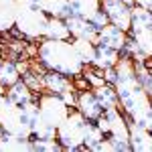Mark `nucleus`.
I'll return each instance as SVG.
<instances>
[{
	"label": "nucleus",
	"instance_id": "obj_10",
	"mask_svg": "<svg viewBox=\"0 0 152 152\" xmlns=\"http://www.w3.org/2000/svg\"><path fill=\"white\" fill-rule=\"evenodd\" d=\"M130 148L134 152H152V132L130 122Z\"/></svg>",
	"mask_w": 152,
	"mask_h": 152
},
{
	"label": "nucleus",
	"instance_id": "obj_23",
	"mask_svg": "<svg viewBox=\"0 0 152 152\" xmlns=\"http://www.w3.org/2000/svg\"><path fill=\"white\" fill-rule=\"evenodd\" d=\"M33 138L37 140H49V138H57V128L45 122L43 118L37 114L33 120Z\"/></svg>",
	"mask_w": 152,
	"mask_h": 152
},
{
	"label": "nucleus",
	"instance_id": "obj_9",
	"mask_svg": "<svg viewBox=\"0 0 152 152\" xmlns=\"http://www.w3.org/2000/svg\"><path fill=\"white\" fill-rule=\"evenodd\" d=\"M75 107L87 120H91V122H95L97 118L104 114V107H102V104H99V99H97L94 89H81L79 95H77V105Z\"/></svg>",
	"mask_w": 152,
	"mask_h": 152
},
{
	"label": "nucleus",
	"instance_id": "obj_26",
	"mask_svg": "<svg viewBox=\"0 0 152 152\" xmlns=\"http://www.w3.org/2000/svg\"><path fill=\"white\" fill-rule=\"evenodd\" d=\"M81 75L85 77L87 85H91V87H99V85L107 83L105 77H104V69H99V67H95V65H94V69H89V67L85 65V69H83Z\"/></svg>",
	"mask_w": 152,
	"mask_h": 152
},
{
	"label": "nucleus",
	"instance_id": "obj_21",
	"mask_svg": "<svg viewBox=\"0 0 152 152\" xmlns=\"http://www.w3.org/2000/svg\"><path fill=\"white\" fill-rule=\"evenodd\" d=\"M71 43H73V47H75V51H77L79 59H81V61L85 63V65H94L97 43L89 41V39H73Z\"/></svg>",
	"mask_w": 152,
	"mask_h": 152
},
{
	"label": "nucleus",
	"instance_id": "obj_35",
	"mask_svg": "<svg viewBox=\"0 0 152 152\" xmlns=\"http://www.w3.org/2000/svg\"><path fill=\"white\" fill-rule=\"evenodd\" d=\"M150 132H152V130H150Z\"/></svg>",
	"mask_w": 152,
	"mask_h": 152
},
{
	"label": "nucleus",
	"instance_id": "obj_8",
	"mask_svg": "<svg viewBox=\"0 0 152 152\" xmlns=\"http://www.w3.org/2000/svg\"><path fill=\"white\" fill-rule=\"evenodd\" d=\"M65 20L69 24V31H71V37L73 39H89V41L97 43V28L94 26V23L89 18L71 12Z\"/></svg>",
	"mask_w": 152,
	"mask_h": 152
},
{
	"label": "nucleus",
	"instance_id": "obj_24",
	"mask_svg": "<svg viewBox=\"0 0 152 152\" xmlns=\"http://www.w3.org/2000/svg\"><path fill=\"white\" fill-rule=\"evenodd\" d=\"M104 138H107V136L102 132V128H99L95 122L87 120V128H85V150H91L95 144L102 142Z\"/></svg>",
	"mask_w": 152,
	"mask_h": 152
},
{
	"label": "nucleus",
	"instance_id": "obj_20",
	"mask_svg": "<svg viewBox=\"0 0 152 152\" xmlns=\"http://www.w3.org/2000/svg\"><path fill=\"white\" fill-rule=\"evenodd\" d=\"M69 8L73 14L91 18L95 12L102 10V0H69Z\"/></svg>",
	"mask_w": 152,
	"mask_h": 152
},
{
	"label": "nucleus",
	"instance_id": "obj_22",
	"mask_svg": "<svg viewBox=\"0 0 152 152\" xmlns=\"http://www.w3.org/2000/svg\"><path fill=\"white\" fill-rule=\"evenodd\" d=\"M20 69L14 61H0V85L10 87L16 81H20Z\"/></svg>",
	"mask_w": 152,
	"mask_h": 152
},
{
	"label": "nucleus",
	"instance_id": "obj_2",
	"mask_svg": "<svg viewBox=\"0 0 152 152\" xmlns=\"http://www.w3.org/2000/svg\"><path fill=\"white\" fill-rule=\"evenodd\" d=\"M49 14L33 0H16V23L14 28L26 39H45Z\"/></svg>",
	"mask_w": 152,
	"mask_h": 152
},
{
	"label": "nucleus",
	"instance_id": "obj_28",
	"mask_svg": "<svg viewBox=\"0 0 152 152\" xmlns=\"http://www.w3.org/2000/svg\"><path fill=\"white\" fill-rule=\"evenodd\" d=\"M118 152V148H116V144L110 140V138H104L102 142H97L94 148H91V152Z\"/></svg>",
	"mask_w": 152,
	"mask_h": 152
},
{
	"label": "nucleus",
	"instance_id": "obj_7",
	"mask_svg": "<svg viewBox=\"0 0 152 152\" xmlns=\"http://www.w3.org/2000/svg\"><path fill=\"white\" fill-rule=\"evenodd\" d=\"M126 41H128V33H126L124 28L116 26V24H112V23H107L105 26H102V28L97 31V43H99V45L118 49V51H124Z\"/></svg>",
	"mask_w": 152,
	"mask_h": 152
},
{
	"label": "nucleus",
	"instance_id": "obj_19",
	"mask_svg": "<svg viewBox=\"0 0 152 152\" xmlns=\"http://www.w3.org/2000/svg\"><path fill=\"white\" fill-rule=\"evenodd\" d=\"M33 2H37L49 16H63V18H67L71 14L69 0H33Z\"/></svg>",
	"mask_w": 152,
	"mask_h": 152
},
{
	"label": "nucleus",
	"instance_id": "obj_4",
	"mask_svg": "<svg viewBox=\"0 0 152 152\" xmlns=\"http://www.w3.org/2000/svg\"><path fill=\"white\" fill-rule=\"evenodd\" d=\"M85 128L87 118L79 110H71L69 116L57 128V140L65 150H85Z\"/></svg>",
	"mask_w": 152,
	"mask_h": 152
},
{
	"label": "nucleus",
	"instance_id": "obj_6",
	"mask_svg": "<svg viewBox=\"0 0 152 152\" xmlns=\"http://www.w3.org/2000/svg\"><path fill=\"white\" fill-rule=\"evenodd\" d=\"M102 8L107 14L110 23L124 28L130 33V24H132V6L124 0H102Z\"/></svg>",
	"mask_w": 152,
	"mask_h": 152
},
{
	"label": "nucleus",
	"instance_id": "obj_31",
	"mask_svg": "<svg viewBox=\"0 0 152 152\" xmlns=\"http://www.w3.org/2000/svg\"><path fill=\"white\" fill-rule=\"evenodd\" d=\"M6 89H8V87H4V85H0V95H4V94H6Z\"/></svg>",
	"mask_w": 152,
	"mask_h": 152
},
{
	"label": "nucleus",
	"instance_id": "obj_18",
	"mask_svg": "<svg viewBox=\"0 0 152 152\" xmlns=\"http://www.w3.org/2000/svg\"><path fill=\"white\" fill-rule=\"evenodd\" d=\"M94 91H95V95H97L102 107H104V112L110 110V107H118V105H120L118 91H116V87H114L112 83H104V85H99V87H94Z\"/></svg>",
	"mask_w": 152,
	"mask_h": 152
},
{
	"label": "nucleus",
	"instance_id": "obj_30",
	"mask_svg": "<svg viewBox=\"0 0 152 152\" xmlns=\"http://www.w3.org/2000/svg\"><path fill=\"white\" fill-rule=\"evenodd\" d=\"M134 2H136L138 6H148V2H150V0H134Z\"/></svg>",
	"mask_w": 152,
	"mask_h": 152
},
{
	"label": "nucleus",
	"instance_id": "obj_14",
	"mask_svg": "<svg viewBox=\"0 0 152 152\" xmlns=\"http://www.w3.org/2000/svg\"><path fill=\"white\" fill-rule=\"evenodd\" d=\"M152 26V10L146 6H138L134 4L132 6V24H130V35L134 33H140L144 28H150Z\"/></svg>",
	"mask_w": 152,
	"mask_h": 152
},
{
	"label": "nucleus",
	"instance_id": "obj_15",
	"mask_svg": "<svg viewBox=\"0 0 152 152\" xmlns=\"http://www.w3.org/2000/svg\"><path fill=\"white\" fill-rule=\"evenodd\" d=\"M47 39H59V41H69L71 31L69 24L63 16H49V24H47Z\"/></svg>",
	"mask_w": 152,
	"mask_h": 152
},
{
	"label": "nucleus",
	"instance_id": "obj_11",
	"mask_svg": "<svg viewBox=\"0 0 152 152\" xmlns=\"http://www.w3.org/2000/svg\"><path fill=\"white\" fill-rule=\"evenodd\" d=\"M31 152L35 150L33 138H23L10 132H4L0 136V152Z\"/></svg>",
	"mask_w": 152,
	"mask_h": 152
},
{
	"label": "nucleus",
	"instance_id": "obj_27",
	"mask_svg": "<svg viewBox=\"0 0 152 152\" xmlns=\"http://www.w3.org/2000/svg\"><path fill=\"white\" fill-rule=\"evenodd\" d=\"M33 144H35V150H39V152L65 150V148H63V144H61L57 138H49V140H37V138H33Z\"/></svg>",
	"mask_w": 152,
	"mask_h": 152
},
{
	"label": "nucleus",
	"instance_id": "obj_16",
	"mask_svg": "<svg viewBox=\"0 0 152 152\" xmlns=\"http://www.w3.org/2000/svg\"><path fill=\"white\" fill-rule=\"evenodd\" d=\"M16 23V0H0V33H8Z\"/></svg>",
	"mask_w": 152,
	"mask_h": 152
},
{
	"label": "nucleus",
	"instance_id": "obj_3",
	"mask_svg": "<svg viewBox=\"0 0 152 152\" xmlns=\"http://www.w3.org/2000/svg\"><path fill=\"white\" fill-rule=\"evenodd\" d=\"M95 124L102 128L105 136L116 144L118 152H130V124L126 122L120 107H110L95 120Z\"/></svg>",
	"mask_w": 152,
	"mask_h": 152
},
{
	"label": "nucleus",
	"instance_id": "obj_17",
	"mask_svg": "<svg viewBox=\"0 0 152 152\" xmlns=\"http://www.w3.org/2000/svg\"><path fill=\"white\" fill-rule=\"evenodd\" d=\"M6 95L10 97L14 104H18V105H24V104H28V102L35 99L33 89L28 87V83L24 81V79H20V81H16L14 85H10V87L6 89Z\"/></svg>",
	"mask_w": 152,
	"mask_h": 152
},
{
	"label": "nucleus",
	"instance_id": "obj_1",
	"mask_svg": "<svg viewBox=\"0 0 152 152\" xmlns=\"http://www.w3.org/2000/svg\"><path fill=\"white\" fill-rule=\"evenodd\" d=\"M39 63L51 71H59L67 77H81L85 63H83L77 51L69 41H59V39H43L41 45L37 47Z\"/></svg>",
	"mask_w": 152,
	"mask_h": 152
},
{
	"label": "nucleus",
	"instance_id": "obj_34",
	"mask_svg": "<svg viewBox=\"0 0 152 152\" xmlns=\"http://www.w3.org/2000/svg\"><path fill=\"white\" fill-rule=\"evenodd\" d=\"M0 61H2V49H0Z\"/></svg>",
	"mask_w": 152,
	"mask_h": 152
},
{
	"label": "nucleus",
	"instance_id": "obj_32",
	"mask_svg": "<svg viewBox=\"0 0 152 152\" xmlns=\"http://www.w3.org/2000/svg\"><path fill=\"white\" fill-rule=\"evenodd\" d=\"M146 8H150V10H152V0H150V2H148V6H146Z\"/></svg>",
	"mask_w": 152,
	"mask_h": 152
},
{
	"label": "nucleus",
	"instance_id": "obj_29",
	"mask_svg": "<svg viewBox=\"0 0 152 152\" xmlns=\"http://www.w3.org/2000/svg\"><path fill=\"white\" fill-rule=\"evenodd\" d=\"M89 20L94 23V26H95V28H97V31H99L102 26H105V24L110 23V18H107V14H105V12H104V8H102V10H99V12H95L94 16L89 18Z\"/></svg>",
	"mask_w": 152,
	"mask_h": 152
},
{
	"label": "nucleus",
	"instance_id": "obj_5",
	"mask_svg": "<svg viewBox=\"0 0 152 152\" xmlns=\"http://www.w3.org/2000/svg\"><path fill=\"white\" fill-rule=\"evenodd\" d=\"M37 104H39V116L45 122H49L51 126H55V128H59L63 124V120L69 116V112H71V107L65 104V99L59 94H51V91L41 94Z\"/></svg>",
	"mask_w": 152,
	"mask_h": 152
},
{
	"label": "nucleus",
	"instance_id": "obj_25",
	"mask_svg": "<svg viewBox=\"0 0 152 152\" xmlns=\"http://www.w3.org/2000/svg\"><path fill=\"white\" fill-rule=\"evenodd\" d=\"M136 73H138V81L142 89L152 97V69H148V59L142 63H136Z\"/></svg>",
	"mask_w": 152,
	"mask_h": 152
},
{
	"label": "nucleus",
	"instance_id": "obj_13",
	"mask_svg": "<svg viewBox=\"0 0 152 152\" xmlns=\"http://www.w3.org/2000/svg\"><path fill=\"white\" fill-rule=\"evenodd\" d=\"M122 57V51L112 47H105V45H99L97 43V49H95V61L94 65L99 67V69H110V67H116V63Z\"/></svg>",
	"mask_w": 152,
	"mask_h": 152
},
{
	"label": "nucleus",
	"instance_id": "obj_33",
	"mask_svg": "<svg viewBox=\"0 0 152 152\" xmlns=\"http://www.w3.org/2000/svg\"><path fill=\"white\" fill-rule=\"evenodd\" d=\"M2 134H4V128H2V126H0V136H2Z\"/></svg>",
	"mask_w": 152,
	"mask_h": 152
},
{
	"label": "nucleus",
	"instance_id": "obj_12",
	"mask_svg": "<svg viewBox=\"0 0 152 152\" xmlns=\"http://www.w3.org/2000/svg\"><path fill=\"white\" fill-rule=\"evenodd\" d=\"M43 87L51 91V94H63V91H67L73 87V81H71V77L67 75H63V73H59V71H51L47 69L43 73Z\"/></svg>",
	"mask_w": 152,
	"mask_h": 152
}]
</instances>
